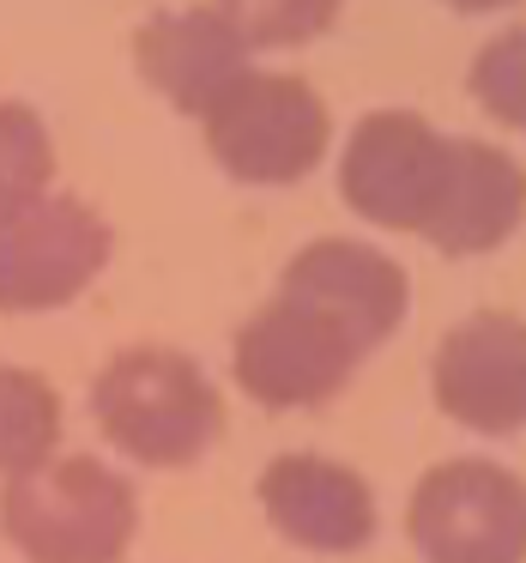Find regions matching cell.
Wrapping results in <instances>:
<instances>
[{
    "mask_svg": "<svg viewBox=\"0 0 526 563\" xmlns=\"http://www.w3.org/2000/svg\"><path fill=\"white\" fill-rule=\"evenodd\" d=\"M0 533L25 563H122L139 533V497L98 454H49L7 478Z\"/></svg>",
    "mask_w": 526,
    "mask_h": 563,
    "instance_id": "cell-1",
    "label": "cell"
},
{
    "mask_svg": "<svg viewBox=\"0 0 526 563\" xmlns=\"http://www.w3.org/2000/svg\"><path fill=\"white\" fill-rule=\"evenodd\" d=\"M91 418L134 466H194L224 437L212 376L170 345H127L91 382Z\"/></svg>",
    "mask_w": 526,
    "mask_h": 563,
    "instance_id": "cell-2",
    "label": "cell"
},
{
    "mask_svg": "<svg viewBox=\"0 0 526 563\" xmlns=\"http://www.w3.org/2000/svg\"><path fill=\"white\" fill-rule=\"evenodd\" d=\"M206 152L224 176L255 188H291L321 170L333 140V115L321 91L296 74H255L248 67L206 115H200Z\"/></svg>",
    "mask_w": 526,
    "mask_h": 563,
    "instance_id": "cell-3",
    "label": "cell"
},
{
    "mask_svg": "<svg viewBox=\"0 0 526 563\" xmlns=\"http://www.w3.org/2000/svg\"><path fill=\"white\" fill-rule=\"evenodd\" d=\"M115 255V231L79 195H43L0 219V309L7 316H49L67 309L103 279Z\"/></svg>",
    "mask_w": 526,
    "mask_h": 563,
    "instance_id": "cell-4",
    "label": "cell"
},
{
    "mask_svg": "<svg viewBox=\"0 0 526 563\" xmlns=\"http://www.w3.org/2000/svg\"><path fill=\"white\" fill-rule=\"evenodd\" d=\"M363 357L369 352L333 316H321L315 303L279 291L267 309H255V316L243 321L231 369H236V382H243V394L255 406L309 412V406L339 400Z\"/></svg>",
    "mask_w": 526,
    "mask_h": 563,
    "instance_id": "cell-5",
    "label": "cell"
},
{
    "mask_svg": "<svg viewBox=\"0 0 526 563\" xmlns=\"http://www.w3.org/2000/svg\"><path fill=\"white\" fill-rule=\"evenodd\" d=\"M424 563H526V485L496 461H441L405 509Z\"/></svg>",
    "mask_w": 526,
    "mask_h": 563,
    "instance_id": "cell-6",
    "label": "cell"
},
{
    "mask_svg": "<svg viewBox=\"0 0 526 563\" xmlns=\"http://www.w3.org/2000/svg\"><path fill=\"white\" fill-rule=\"evenodd\" d=\"M454 158V134L424 122L417 110H376L351 128L339 152V195L357 219L381 231L424 236L429 212L441 200Z\"/></svg>",
    "mask_w": 526,
    "mask_h": 563,
    "instance_id": "cell-7",
    "label": "cell"
},
{
    "mask_svg": "<svg viewBox=\"0 0 526 563\" xmlns=\"http://www.w3.org/2000/svg\"><path fill=\"white\" fill-rule=\"evenodd\" d=\"M436 406L454 424L478 437H514L526 430V321L502 309L454 321L436 345Z\"/></svg>",
    "mask_w": 526,
    "mask_h": 563,
    "instance_id": "cell-8",
    "label": "cell"
},
{
    "mask_svg": "<svg viewBox=\"0 0 526 563\" xmlns=\"http://www.w3.org/2000/svg\"><path fill=\"white\" fill-rule=\"evenodd\" d=\"M279 291H291L303 303H315L321 316H333L363 352L388 345L400 333L405 309H412L405 267L369 243H351V236H321V243L296 249Z\"/></svg>",
    "mask_w": 526,
    "mask_h": 563,
    "instance_id": "cell-9",
    "label": "cell"
},
{
    "mask_svg": "<svg viewBox=\"0 0 526 563\" xmlns=\"http://www.w3.org/2000/svg\"><path fill=\"white\" fill-rule=\"evenodd\" d=\"M267 521L279 539L321 558H345L376 539V490L357 466L327 461V454H279L255 485Z\"/></svg>",
    "mask_w": 526,
    "mask_h": 563,
    "instance_id": "cell-10",
    "label": "cell"
},
{
    "mask_svg": "<svg viewBox=\"0 0 526 563\" xmlns=\"http://www.w3.org/2000/svg\"><path fill=\"white\" fill-rule=\"evenodd\" d=\"M248 55L255 49L219 7H164L134 37L139 79L182 115H206L248 74Z\"/></svg>",
    "mask_w": 526,
    "mask_h": 563,
    "instance_id": "cell-11",
    "label": "cell"
},
{
    "mask_svg": "<svg viewBox=\"0 0 526 563\" xmlns=\"http://www.w3.org/2000/svg\"><path fill=\"white\" fill-rule=\"evenodd\" d=\"M526 219V170L502 146L484 140H454L448 183L424 224V243L441 255H490Z\"/></svg>",
    "mask_w": 526,
    "mask_h": 563,
    "instance_id": "cell-12",
    "label": "cell"
},
{
    "mask_svg": "<svg viewBox=\"0 0 526 563\" xmlns=\"http://www.w3.org/2000/svg\"><path fill=\"white\" fill-rule=\"evenodd\" d=\"M61 442V394L25 364H0V478L43 466Z\"/></svg>",
    "mask_w": 526,
    "mask_h": 563,
    "instance_id": "cell-13",
    "label": "cell"
},
{
    "mask_svg": "<svg viewBox=\"0 0 526 563\" xmlns=\"http://www.w3.org/2000/svg\"><path fill=\"white\" fill-rule=\"evenodd\" d=\"M55 183V140L31 103L0 98V219L31 200H43Z\"/></svg>",
    "mask_w": 526,
    "mask_h": 563,
    "instance_id": "cell-14",
    "label": "cell"
},
{
    "mask_svg": "<svg viewBox=\"0 0 526 563\" xmlns=\"http://www.w3.org/2000/svg\"><path fill=\"white\" fill-rule=\"evenodd\" d=\"M248 49H296L339 19L345 0H212Z\"/></svg>",
    "mask_w": 526,
    "mask_h": 563,
    "instance_id": "cell-15",
    "label": "cell"
},
{
    "mask_svg": "<svg viewBox=\"0 0 526 563\" xmlns=\"http://www.w3.org/2000/svg\"><path fill=\"white\" fill-rule=\"evenodd\" d=\"M472 98L484 103V115H496L502 128L526 134V25L502 31L478 49L472 62Z\"/></svg>",
    "mask_w": 526,
    "mask_h": 563,
    "instance_id": "cell-16",
    "label": "cell"
},
{
    "mask_svg": "<svg viewBox=\"0 0 526 563\" xmlns=\"http://www.w3.org/2000/svg\"><path fill=\"white\" fill-rule=\"evenodd\" d=\"M441 7H454V13H502L514 0H441Z\"/></svg>",
    "mask_w": 526,
    "mask_h": 563,
    "instance_id": "cell-17",
    "label": "cell"
}]
</instances>
